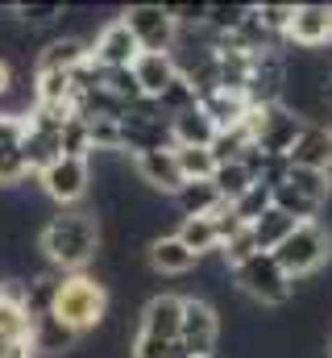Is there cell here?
Listing matches in <instances>:
<instances>
[{"label": "cell", "mask_w": 332, "mask_h": 358, "mask_svg": "<svg viewBox=\"0 0 332 358\" xmlns=\"http://www.w3.org/2000/svg\"><path fill=\"white\" fill-rule=\"evenodd\" d=\"M291 50H324L332 46V4H295V17L287 25V38Z\"/></svg>", "instance_id": "7c38bea8"}, {"label": "cell", "mask_w": 332, "mask_h": 358, "mask_svg": "<svg viewBox=\"0 0 332 358\" xmlns=\"http://www.w3.org/2000/svg\"><path fill=\"white\" fill-rule=\"evenodd\" d=\"M13 88H17V67L0 55V100H8V96H13Z\"/></svg>", "instance_id": "f1b7e54d"}, {"label": "cell", "mask_w": 332, "mask_h": 358, "mask_svg": "<svg viewBox=\"0 0 332 358\" xmlns=\"http://www.w3.org/2000/svg\"><path fill=\"white\" fill-rule=\"evenodd\" d=\"M129 171L137 176V183H146V187H150L154 196H163V200H174V196H179V187H183L179 163H174V146L129 155Z\"/></svg>", "instance_id": "9c48e42d"}, {"label": "cell", "mask_w": 332, "mask_h": 358, "mask_svg": "<svg viewBox=\"0 0 332 358\" xmlns=\"http://www.w3.org/2000/svg\"><path fill=\"white\" fill-rule=\"evenodd\" d=\"M295 225L299 221H291L287 213H278V208H266L257 221H249V234H253V246L262 250V255H274L291 234H295Z\"/></svg>", "instance_id": "ffe728a7"}, {"label": "cell", "mask_w": 332, "mask_h": 358, "mask_svg": "<svg viewBox=\"0 0 332 358\" xmlns=\"http://www.w3.org/2000/svg\"><path fill=\"white\" fill-rule=\"evenodd\" d=\"M329 59H332V46H329Z\"/></svg>", "instance_id": "4dcf8cb0"}, {"label": "cell", "mask_w": 332, "mask_h": 358, "mask_svg": "<svg viewBox=\"0 0 332 358\" xmlns=\"http://www.w3.org/2000/svg\"><path fill=\"white\" fill-rule=\"evenodd\" d=\"M174 238L204 263V259H212L216 250H220V234H216V225H212V217H183L179 221V229H174Z\"/></svg>", "instance_id": "44dd1931"}, {"label": "cell", "mask_w": 332, "mask_h": 358, "mask_svg": "<svg viewBox=\"0 0 332 358\" xmlns=\"http://www.w3.org/2000/svg\"><path fill=\"white\" fill-rule=\"evenodd\" d=\"M287 163L303 167V171H324L332 179V125H303V134L291 146Z\"/></svg>", "instance_id": "9a60e30c"}, {"label": "cell", "mask_w": 332, "mask_h": 358, "mask_svg": "<svg viewBox=\"0 0 332 358\" xmlns=\"http://www.w3.org/2000/svg\"><path fill=\"white\" fill-rule=\"evenodd\" d=\"M249 146H253V142H249V129L246 125H233V129H220L208 150H212V159H216V167H220V163H241Z\"/></svg>", "instance_id": "484cf974"}, {"label": "cell", "mask_w": 332, "mask_h": 358, "mask_svg": "<svg viewBox=\"0 0 332 358\" xmlns=\"http://www.w3.org/2000/svg\"><path fill=\"white\" fill-rule=\"evenodd\" d=\"M38 179V192L50 200V204H59V208H75L83 196H87V187H91V163L87 159H54Z\"/></svg>", "instance_id": "ba28073f"}, {"label": "cell", "mask_w": 332, "mask_h": 358, "mask_svg": "<svg viewBox=\"0 0 332 358\" xmlns=\"http://www.w3.org/2000/svg\"><path fill=\"white\" fill-rule=\"evenodd\" d=\"M108 304H112V300H108V283L96 279L91 271H75V275H63V279H59L50 317L83 342L87 334H96V329L104 325Z\"/></svg>", "instance_id": "7a4b0ae2"}, {"label": "cell", "mask_w": 332, "mask_h": 358, "mask_svg": "<svg viewBox=\"0 0 332 358\" xmlns=\"http://www.w3.org/2000/svg\"><path fill=\"white\" fill-rule=\"evenodd\" d=\"M170 358H187V355H183V350H174V355H170Z\"/></svg>", "instance_id": "f546056e"}, {"label": "cell", "mask_w": 332, "mask_h": 358, "mask_svg": "<svg viewBox=\"0 0 332 358\" xmlns=\"http://www.w3.org/2000/svg\"><path fill=\"white\" fill-rule=\"evenodd\" d=\"M199 108L208 113V121L220 129H233V125H246V113H249V100L241 92H229V88H212L199 96Z\"/></svg>", "instance_id": "e0dca14e"}, {"label": "cell", "mask_w": 332, "mask_h": 358, "mask_svg": "<svg viewBox=\"0 0 332 358\" xmlns=\"http://www.w3.org/2000/svg\"><path fill=\"white\" fill-rule=\"evenodd\" d=\"M21 138H25V117L21 113H0V192H17L29 179Z\"/></svg>", "instance_id": "8fae6325"}, {"label": "cell", "mask_w": 332, "mask_h": 358, "mask_svg": "<svg viewBox=\"0 0 332 358\" xmlns=\"http://www.w3.org/2000/svg\"><path fill=\"white\" fill-rule=\"evenodd\" d=\"M174 204H179V217H208L220 204V196H216L212 183H183Z\"/></svg>", "instance_id": "d4e9b609"}, {"label": "cell", "mask_w": 332, "mask_h": 358, "mask_svg": "<svg viewBox=\"0 0 332 358\" xmlns=\"http://www.w3.org/2000/svg\"><path fill=\"white\" fill-rule=\"evenodd\" d=\"M104 246V229H100V217L87 213V208H59L42 221L38 229V250H42V263L63 275H75L87 271L96 263Z\"/></svg>", "instance_id": "6da1fadb"}, {"label": "cell", "mask_w": 332, "mask_h": 358, "mask_svg": "<svg viewBox=\"0 0 332 358\" xmlns=\"http://www.w3.org/2000/svg\"><path fill=\"white\" fill-rule=\"evenodd\" d=\"M83 63H87V42L80 34H63L33 55V76H71Z\"/></svg>", "instance_id": "5bb4252c"}, {"label": "cell", "mask_w": 332, "mask_h": 358, "mask_svg": "<svg viewBox=\"0 0 332 358\" xmlns=\"http://www.w3.org/2000/svg\"><path fill=\"white\" fill-rule=\"evenodd\" d=\"M270 259L278 263V271L291 283H299V279H308V275H316L332 263V229H324L320 221H299L295 234Z\"/></svg>", "instance_id": "3957f363"}, {"label": "cell", "mask_w": 332, "mask_h": 358, "mask_svg": "<svg viewBox=\"0 0 332 358\" xmlns=\"http://www.w3.org/2000/svg\"><path fill=\"white\" fill-rule=\"evenodd\" d=\"M129 71H133V84H137V92L146 100H158L174 84V76H179V67H174L170 55H137Z\"/></svg>", "instance_id": "2e32d148"}, {"label": "cell", "mask_w": 332, "mask_h": 358, "mask_svg": "<svg viewBox=\"0 0 332 358\" xmlns=\"http://www.w3.org/2000/svg\"><path fill=\"white\" fill-rule=\"evenodd\" d=\"M303 125H308V121L295 117V113L282 108V104H257V108H249L246 113L249 142H253V150L266 155V159H287L291 146L299 142Z\"/></svg>", "instance_id": "5b68a950"}, {"label": "cell", "mask_w": 332, "mask_h": 358, "mask_svg": "<svg viewBox=\"0 0 332 358\" xmlns=\"http://www.w3.org/2000/svg\"><path fill=\"white\" fill-rule=\"evenodd\" d=\"M137 55H142V50H137V42H133V34L125 29L121 17H112V21L96 34V42L87 46V59H91L100 71H129Z\"/></svg>", "instance_id": "30bf717a"}, {"label": "cell", "mask_w": 332, "mask_h": 358, "mask_svg": "<svg viewBox=\"0 0 332 358\" xmlns=\"http://www.w3.org/2000/svg\"><path fill=\"white\" fill-rule=\"evenodd\" d=\"M253 183H257V179H253V171H249L246 163H220L216 176H212V187H216L220 204H237Z\"/></svg>", "instance_id": "603a6c76"}, {"label": "cell", "mask_w": 332, "mask_h": 358, "mask_svg": "<svg viewBox=\"0 0 332 358\" xmlns=\"http://www.w3.org/2000/svg\"><path fill=\"white\" fill-rule=\"evenodd\" d=\"M121 21L133 34V42H137L142 55H170V46L179 38V25L170 21L166 4H129L121 13Z\"/></svg>", "instance_id": "52a82bcc"}, {"label": "cell", "mask_w": 332, "mask_h": 358, "mask_svg": "<svg viewBox=\"0 0 332 358\" xmlns=\"http://www.w3.org/2000/svg\"><path fill=\"white\" fill-rule=\"evenodd\" d=\"M282 183H291L299 196H308V200H312V204H320V208L332 200V179L324 176V171H303V167H291V163H287Z\"/></svg>", "instance_id": "cb8c5ba5"}, {"label": "cell", "mask_w": 332, "mask_h": 358, "mask_svg": "<svg viewBox=\"0 0 332 358\" xmlns=\"http://www.w3.org/2000/svg\"><path fill=\"white\" fill-rule=\"evenodd\" d=\"M229 279H233V287L253 300L257 308H287L291 300H295V283L278 271V263L270 259V255H249L246 263H237V267L229 271Z\"/></svg>", "instance_id": "277c9868"}, {"label": "cell", "mask_w": 332, "mask_h": 358, "mask_svg": "<svg viewBox=\"0 0 332 358\" xmlns=\"http://www.w3.org/2000/svg\"><path fill=\"white\" fill-rule=\"evenodd\" d=\"M174 163H179L183 183H212L216 176V159L208 146H174Z\"/></svg>", "instance_id": "7402d4cb"}, {"label": "cell", "mask_w": 332, "mask_h": 358, "mask_svg": "<svg viewBox=\"0 0 332 358\" xmlns=\"http://www.w3.org/2000/svg\"><path fill=\"white\" fill-rule=\"evenodd\" d=\"M225 334V321L212 300L204 296H183V321H179V350L187 358H216Z\"/></svg>", "instance_id": "8992f818"}, {"label": "cell", "mask_w": 332, "mask_h": 358, "mask_svg": "<svg viewBox=\"0 0 332 358\" xmlns=\"http://www.w3.org/2000/svg\"><path fill=\"white\" fill-rule=\"evenodd\" d=\"M253 17H257V25L270 38H287V25L295 17V4H253Z\"/></svg>", "instance_id": "4316f807"}, {"label": "cell", "mask_w": 332, "mask_h": 358, "mask_svg": "<svg viewBox=\"0 0 332 358\" xmlns=\"http://www.w3.org/2000/svg\"><path fill=\"white\" fill-rule=\"evenodd\" d=\"M137 334L146 338H158V342H179V321H183V296L174 292H158L142 304V317H137Z\"/></svg>", "instance_id": "4fadbf2b"}, {"label": "cell", "mask_w": 332, "mask_h": 358, "mask_svg": "<svg viewBox=\"0 0 332 358\" xmlns=\"http://www.w3.org/2000/svg\"><path fill=\"white\" fill-rule=\"evenodd\" d=\"M166 125H170V146H212V138H216V125L208 121V113L199 104L174 113Z\"/></svg>", "instance_id": "d6986e66"}, {"label": "cell", "mask_w": 332, "mask_h": 358, "mask_svg": "<svg viewBox=\"0 0 332 358\" xmlns=\"http://www.w3.org/2000/svg\"><path fill=\"white\" fill-rule=\"evenodd\" d=\"M266 208H270V187H266V183H253L246 196H241V200L233 204V213H237V217H241L246 225H249V221H257V217H262Z\"/></svg>", "instance_id": "83f0119b"}, {"label": "cell", "mask_w": 332, "mask_h": 358, "mask_svg": "<svg viewBox=\"0 0 332 358\" xmlns=\"http://www.w3.org/2000/svg\"><path fill=\"white\" fill-rule=\"evenodd\" d=\"M146 259H150V267L158 271V275H187V271L199 267V259H195L174 234H158V238H150Z\"/></svg>", "instance_id": "ac0fdd59"}]
</instances>
